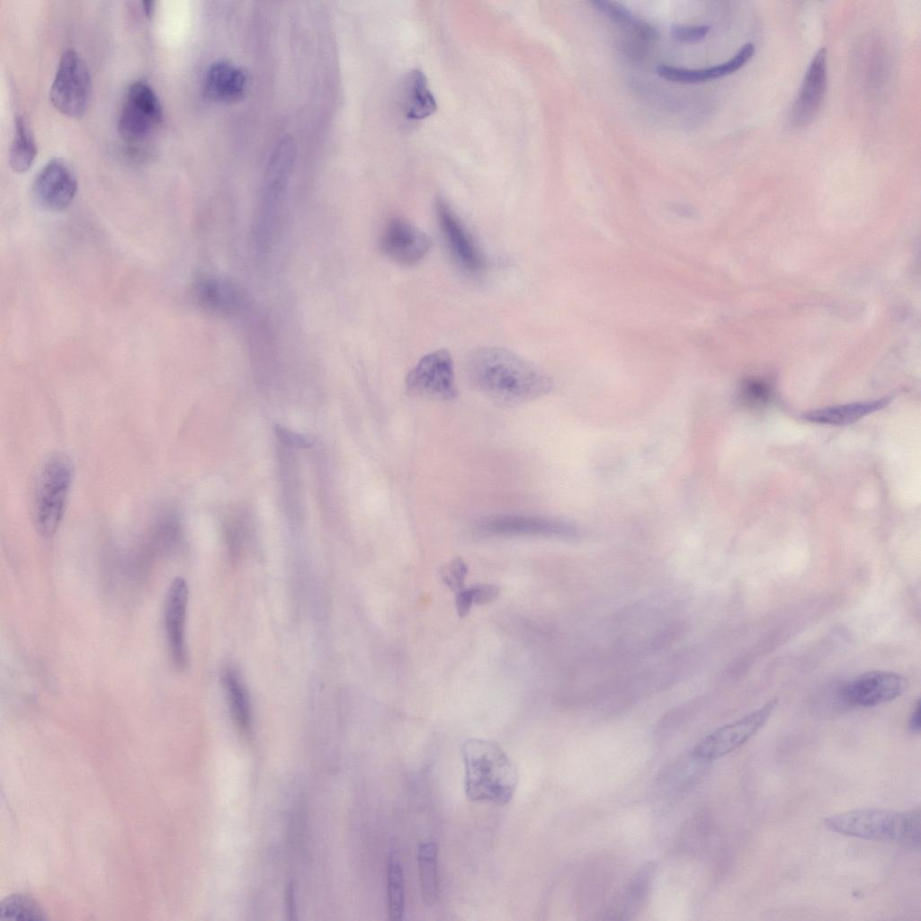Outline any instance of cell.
I'll use <instances>...</instances> for the list:
<instances>
[{"mask_svg":"<svg viewBox=\"0 0 921 921\" xmlns=\"http://www.w3.org/2000/svg\"><path fill=\"white\" fill-rule=\"evenodd\" d=\"M467 371L477 389L494 403L515 407L546 395L551 380L506 348L484 346L471 352Z\"/></svg>","mask_w":921,"mask_h":921,"instance_id":"6da1fadb","label":"cell"},{"mask_svg":"<svg viewBox=\"0 0 921 921\" xmlns=\"http://www.w3.org/2000/svg\"><path fill=\"white\" fill-rule=\"evenodd\" d=\"M465 769L464 789L472 801L505 805L519 782L516 764L495 741L469 738L461 746Z\"/></svg>","mask_w":921,"mask_h":921,"instance_id":"7a4b0ae2","label":"cell"},{"mask_svg":"<svg viewBox=\"0 0 921 921\" xmlns=\"http://www.w3.org/2000/svg\"><path fill=\"white\" fill-rule=\"evenodd\" d=\"M830 830L872 841H896L919 848L920 811L859 809L829 816L824 820Z\"/></svg>","mask_w":921,"mask_h":921,"instance_id":"3957f363","label":"cell"},{"mask_svg":"<svg viewBox=\"0 0 921 921\" xmlns=\"http://www.w3.org/2000/svg\"><path fill=\"white\" fill-rule=\"evenodd\" d=\"M73 481V466L62 454L49 457L43 464L36 484L33 502L37 531L44 537L58 530Z\"/></svg>","mask_w":921,"mask_h":921,"instance_id":"277c9868","label":"cell"},{"mask_svg":"<svg viewBox=\"0 0 921 921\" xmlns=\"http://www.w3.org/2000/svg\"><path fill=\"white\" fill-rule=\"evenodd\" d=\"M92 83L89 70L74 49H66L49 92L54 107L69 117L82 115L90 102Z\"/></svg>","mask_w":921,"mask_h":921,"instance_id":"5b68a950","label":"cell"},{"mask_svg":"<svg viewBox=\"0 0 921 921\" xmlns=\"http://www.w3.org/2000/svg\"><path fill=\"white\" fill-rule=\"evenodd\" d=\"M162 121V105L153 89L141 81L131 84L119 116L121 138L129 144L141 143L156 131Z\"/></svg>","mask_w":921,"mask_h":921,"instance_id":"8992f818","label":"cell"},{"mask_svg":"<svg viewBox=\"0 0 921 921\" xmlns=\"http://www.w3.org/2000/svg\"><path fill=\"white\" fill-rule=\"evenodd\" d=\"M407 391L424 398L449 401L457 397L453 362L445 349L424 355L406 377Z\"/></svg>","mask_w":921,"mask_h":921,"instance_id":"52a82bcc","label":"cell"},{"mask_svg":"<svg viewBox=\"0 0 921 921\" xmlns=\"http://www.w3.org/2000/svg\"><path fill=\"white\" fill-rule=\"evenodd\" d=\"M778 704L776 699L737 721L724 725L703 738L691 754L702 762L720 758L739 747L752 738L768 720Z\"/></svg>","mask_w":921,"mask_h":921,"instance_id":"ba28073f","label":"cell"},{"mask_svg":"<svg viewBox=\"0 0 921 921\" xmlns=\"http://www.w3.org/2000/svg\"><path fill=\"white\" fill-rule=\"evenodd\" d=\"M476 530L486 535H536L576 538L580 532L571 523L549 517L525 514H494L479 519Z\"/></svg>","mask_w":921,"mask_h":921,"instance_id":"9c48e42d","label":"cell"},{"mask_svg":"<svg viewBox=\"0 0 921 921\" xmlns=\"http://www.w3.org/2000/svg\"><path fill=\"white\" fill-rule=\"evenodd\" d=\"M908 688L902 675L883 670L864 672L848 680L840 691L843 701L853 707H873L893 701Z\"/></svg>","mask_w":921,"mask_h":921,"instance_id":"30bf717a","label":"cell"},{"mask_svg":"<svg viewBox=\"0 0 921 921\" xmlns=\"http://www.w3.org/2000/svg\"><path fill=\"white\" fill-rule=\"evenodd\" d=\"M380 246L396 263L412 265L420 262L432 246L431 237L403 217L391 218L385 225Z\"/></svg>","mask_w":921,"mask_h":921,"instance_id":"8fae6325","label":"cell"},{"mask_svg":"<svg viewBox=\"0 0 921 921\" xmlns=\"http://www.w3.org/2000/svg\"><path fill=\"white\" fill-rule=\"evenodd\" d=\"M434 208L443 240L454 261L469 273L481 271L484 267L483 256L457 214L441 197L435 201Z\"/></svg>","mask_w":921,"mask_h":921,"instance_id":"7c38bea8","label":"cell"},{"mask_svg":"<svg viewBox=\"0 0 921 921\" xmlns=\"http://www.w3.org/2000/svg\"><path fill=\"white\" fill-rule=\"evenodd\" d=\"M32 196L42 208L59 211L74 200L77 191L76 179L70 168L60 159L49 160L37 174L32 183Z\"/></svg>","mask_w":921,"mask_h":921,"instance_id":"4fadbf2b","label":"cell"},{"mask_svg":"<svg viewBox=\"0 0 921 921\" xmlns=\"http://www.w3.org/2000/svg\"><path fill=\"white\" fill-rule=\"evenodd\" d=\"M827 49H820L812 58L790 113L792 127L810 123L818 114L827 91Z\"/></svg>","mask_w":921,"mask_h":921,"instance_id":"5bb4252c","label":"cell"},{"mask_svg":"<svg viewBox=\"0 0 921 921\" xmlns=\"http://www.w3.org/2000/svg\"><path fill=\"white\" fill-rule=\"evenodd\" d=\"M188 604V586L182 577L171 583L165 609V627L168 648L174 664L183 668L187 665L185 618Z\"/></svg>","mask_w":921,"mask_h":921,"instance_id":"9a60e30c","label":"cell"},{"mask_svg":"<svg viewBox=\"0 0 921 921\" xmlns=\"http://www.w3.org/2000/svg\"><path fill=\"white\" fill-rule=\"evenodd\" d=\"M192 294L199 307L220 315L241 312L246 306L245 292L233 282L220 278L203 277L197 280Z\"/></svg>","mask_w":921,"mask_h":921,"instance_id":"2e32d148","label":"cell"},{"mask_svg":"<svg viewBox=\"0 0 921 921\" xmlns=\"http://www.w3.org/2000/svg\"><path fill=\"white\" fill-rule=\"evenodd\" d=\"M398 106L402 116L413 122L435 112L436 100L422 70L412 69L404 76L399 85Z\"/></svg>","mask_w":921,"mask_h":921,"instance_id":"e0dca14e","label":"cell"},{"mask_svg":"<svg viewBox=\"0 0 921 921\" xmlns=\"http://www.w3.org/2000/svg\"><path fill=\"white\" fill-rule=\"evenodd\" d=\"M754 53L755 46L748 42L743 45L728 61L717 66L690 69L660 65L657 67L656 72L660 77L668 81L682 84H698L735 73L751 59Z\"/></svg>","mask_w":921,"mask_h":921,"instance_id":"ac0fdd59","label":"cell"},{"mask_svg":"<svg viewBox=\"0 0 921 921\" xmlns=\"http://www.w3.org/2000/svg\"><path fill=\"white\" fill-rule=\"evenodd\" d=\"M655 873L654 864L643 865L606 908V919L627 920L641 908L648 894Z\"/></svg>","mask_w":921,"mask_h":921,"instance_id":"d6986e66","label":"cell"},{"mask_svg":"<svg viewBox=\"0 0 921 921\" xmlns=\"http://www.w3.org/2000/svg\"><path fill=\"white\" fill-rule=\"evenodd\" d=\"M246 81V74L241 68L219 61L205 75L204 94L214 101H234L244 94Z\"/></svg>","mask_w":921,"mask_h":921,"instance_id":"ffe728a7","label":"cell"},{"mask_svg":"<svg viewBox=\"0 0 921 921\" xmlns=\"http://www.w3.org/2000/svg\"><path fill=\"white\" fill-rule=\"evenodd\" d=\"M890 401V398H882L869 401L827 407L805 412L802 414V418L815 424L846 425L883 408Z\"/></svg>","mask_w":921,"mask_h":921,"instance_id":"44dd1931","label":"cell"},{"mask_svg":"<svg viewBox=\"0 0 921 921\" xmlns=\"http://www.w3.org/2000/svg\"><path fill=\"white\" fill-rule=\"evenodd\" d=\"M222 684L234 721L240 731L249 733L252 725L251 705L239 674L231 667L226 668L222 673Z\"/></svg>","mask_w":921,"mask_h":921,"instance_id":"7402d4cb","label":"cell"},{"mask_svg":"<svg viewBox=\"0 0 921 921\" xmlns=\"http://www.w3.org/2000/svg\"><path fill=\"white\" fill-rule=\"evenodd\" d=\"M438 847L434 842L422 843L418 847L417 860L422 898L427 906H434L439 898V878L437 865Z\"/></svg>","mask_w":921,"mask_h":921,"instance_id":"603a6c76","label":"cell"},{"mask_svg":"<svg viewBox=\"0 0 921 921\" xmlns=\"http://www.w3.org/2000/svg\"><path fill=\"white\" fill-rule=\"evenodd\" d=\"M387 894L389 918L401 920L405 913V879L398 853L390 847L387 860Z\"/></svg>","mask_w":921,"mask_h":921,"instance_id":"cb8c5ba5","label":"cell"},{"mask_svg":"<svg viewBox=\"0 0 921 921\" xmlns=\"http://www.w3.org/2000/svg\"><path fill=\"white\" fill-rule=\"evenodd\" d=\"M37 155L33 136L24 119L15 120V130L9 152V164L16 173H24L31 166Z\"/></svg>","mask_w":921,"mask_h":921,"instance_id":"d4e9b609","label":"cell"},{"mask_svg":"<svg viewBox=\"0 0 921 921\" xmlns=\"http://www.w3.org/2000/svg\"><path fill=\"white\" fill-rule=\"evenodd\" d=\"M590 4L595 9L604 13L615 23L630 28L644 39L652 40L657 37V31L654 27L637 18L626 6L620 3L594 0Z\"/></svg>","mask_w":921,"mask_h":921,"instance_id":"484cf974","label":"cell"},{"mask_svg":"<svg viewBox=\"0 0 921 921\" xmlns=\"http://www.w3.org/2000/svg\"><path fill=\"white\" fill-rule=\"evenodd\" d=\"M1 918L9 920L40 921L46 919L39 903L31 896L13 894L0 904Z\"/></svg>","mask_w":921,"mask_h":921,"instance_id":"4316f807","label":"cell"},{"mask_svg":"<svg viewBox=\"0 0 921 921\" xmlns=\"http://www.w3.org/2000/svg\"><path fill=\"white\" fill-rule=\"evenodd\" d=\"M468 574V567L461 558H454L441 569V577L444 584L456 594L464 589V582Z\"/></svg>","mask_w":921,"mask_h":921,"instance_id":"83f0119b","label":"cell"},{"mask_svg":"<svg viewBox=\"0 0 921 921\" xmlns=\"http://www.w3.org/2000/svg\"><path fill=\"white\" fill-rule=\"evenodd\" d=\"M671 31L673 37L678 41L691 44L705 39L709 32V27L705 25H675Z\"/></svg>","mask_w":921,"mask_h":921,"instance_id":"f1b7e54d","label":"cell"},{"mask_svg":"<svg viewBox=\"0 0 921 921\" xmlns=\"http://www.w3.org/2000/svg\"><path fill=\"white\" fill-rule=\"evenodd\" d=\"M472 602L476 604H486L495 600L499 593V588L491 584H478L469 587Z\"/></svg>","mask_w":921,"mask_h":921,"instance_id":"f546056e","label":"cell"},{"mask_svg":"<svg viewBox=\"0 0 921 921\" xmlns=\"http://www.w3.org/2000/svg\"><path fill=\"white\" fill-rule=\"evenodd\" d=\"M276 434L280 440L282 442V444L285 446L306 447L310 445V443L307 438L300 434L291 433V431H287L285 428L277 426Z\"/></svg>","mask_w":921,"mask_h":921,"instance_id":"4dcf8cb0","label":"cell"},{"mask_svg":"<svg viewBox=\"0 0 921 921\" xmlns=\"http://www.w3.org/2000/svg\"><path fill=\"white\" fill-rule=\"evenodd\" d=\"M456 609L460 617L466 616L473 604L470 589H463L456 594Z\"/></svg>","mask_w":921,"mask_h":921,"instance_id":"1f68e13d","label":"cell"},{"mask_svg":"<svg viewBox=\"0 0 921 921\" xmlns=\"http://www.w3.org/2000/svg\"><path fill=\"white\" fill-rule=\"evenodd\" d=\"M909 728L913 732H919L920 730V702H917V706L913 711L910 720Z\"/></svg>","mask_w":921,"mask_h":921,"instance_id":"d6a6232c","label":"cell"},{"mask_svg":"<svg viewBox=\"0 0 921 921\" xmlns=\"http://www.w3.org/2000/svg\"><path fill=\"white\" fill-rule=\"evenodd\" d=\"M154 4H155V2H153V1L142 2L143 11H144V13H146L147 16H151L152 15V13L154 12V9H155Z\"/></svg>","mask_w":921,"mask_h":921,"instance_id":"836d02e7","label":"cell"}]
</instances>
